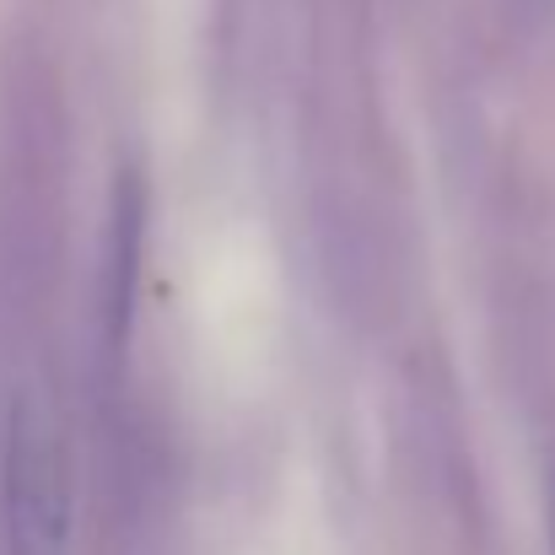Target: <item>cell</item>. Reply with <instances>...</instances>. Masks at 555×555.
I'll return each mask as SVG.
<instances>
[{"mask_svg": "<svg viewBox=\"0 0 555 555\" xmlns=\"http://www.w3.org/2000/svg\"><path fill=\"white\" fill-rule=\"evenodd\" d=\"M70 448L54 410L27 388L16 393L0 437V540L5 555H70Z\"/></svg>", "mask_w": 555, "mask_h": 555, "instance_id": "1", "label": "cell"}, {"mask_svg": "<svg viewBox=\"0 0 555 555\" xmlns=\"http://www.w3.org/2000/svg\"><path fill=\"white\" fill-rule=\"evenodd\" d=\"M141 243H146V189L135 173H125L114 189V227H108V254H103V281H98V319H103V346L119 362L130 346V319H135V286H141Z\"/></svg>", "mask_w": 555, "mask_h": 555, "instance_id": "2", "label": "cell"}, {"mask_svg": "<svg viewBox=\"0 0 555 555\" xmlns=\"http://www.w3.org/2000/svg\"><path fill=\"white\" fill-rule=\"evenodd\" d=\"M551 555H555V518H551Z\"/></svg>", "mask_w": 555, "mask_h": 555, "instance_id": "3", "label": "cell"}]
</instances>
